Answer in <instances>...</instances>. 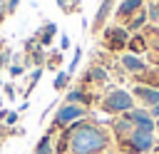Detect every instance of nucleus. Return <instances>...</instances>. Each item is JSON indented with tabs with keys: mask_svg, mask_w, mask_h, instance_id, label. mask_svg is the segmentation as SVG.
<instances>
[{
	"mask_svg": "<svg viewBox=\"0 0 159 154\" xmlns=\"http://www.w3.org/2000/svg\"><path fill=\"white\" fill-rule=\"evenodd\" d=\"M17 119H20V112H7V117L2 119V124H5V127H15Z\"/></svg>",
	"mask_w": 159,
	"mask_h": 154,
	"instance_id": "aec40b11",
	"label": "nucleus"
},
{
	"mask_svg": "<svg viewBox=\"0 0 159 154\" xmlns=\"http://www.w3.org/2000/svg\"><path fill=\"white\" fill-rule=\"evenodd\" d=\"M84 114H87V107H82V104H62V107L55 112V117H52V129H50V134H52L57 127H70L72 122L84 119Z\"/></svg>",
	"mask_w": 159,
	"mask_h": 154,
	"instance_id": "20e7f679",
	"label": "nucleus"
},
{
	"mask_svg": "<svg viewBox=\"0 0 159 154\" xmlns=\"http://www.w3.org/2000/svg\"><path fill=\"white\" fill-rule=\"evenodd\" d=\"M10 75H12V77H22V75H25V67H22V65H12V67H10Z\"/></svg>",
	"mask_w": 159,
	"mask_h": 154,
	"instance_id": "412c9836",
	"label": "nucleus"
},
{
	"mask_svg": "<svg viewBox=\"0 0 159 154\" xmlns=\"http://www.w3.org/2000/svg\"><path fill=\"white\" fill-rule=\"evenodd\" d=\"M99 109L107 114H127L134 109V97L124 89H112L99 99Z\"/></svg>",
	"mask_w": 159,
	"mask_h": 154,
	"instance_id": "f03ea898",
	"label": "nucleus"
},
{
	"mask_svg": "<svg viewBox=\"0 0 159 154\" xmlns=\"http://www.w3.org/2000/svg\"><path fill=\"white\" fill-rule=\"evenodd\" d=\"M55 32H57V25H55V22H47L45 30H42V35H40V47H47V45L52 42Z\"/></svg>",
	"mask_w": 159,
	"mask_h": 154,
	"instance_id": "f3484780",
	"label": "nucleus"
},
{
	"mask_svg": "<svg viewBox=\"0 0 159 154\" xmlns=\"http://www.w3.org/2000/svg\"><path fill=\"white\" fill-rule=\"evenodd\" d=\"M127 42H129V32H127V27H119V25L107 27L104 35H102V45H104V50H109V52L124 50Z\"/></svg>",
	"mask_w": 159,
	"mask_h": 154,
	"instance_id": "39448f33",
	"label": "nucleus"
},
{
	"mask_svg": "<svg viewBox=\"0 0 159 154\" xmlns=\"http://www.w3.org/2000/svg\"><path fill=\"white\" fill-rule=\"evenodd\" d=\"M149 114L157 119V117H159V104H157V107H152V109H149Z\"/></svg>",
	"mask_w": 159,
	"mask_h": 154,
	"instance_id": "cd10ccee",
	"label": "nucleus"
},
{
	"mask_svg": "<svg viewBox=\"0 0 159 154\" xmlns=\"http://www.w3.org/2000/svg\"><path fill=\"white\" fill-rule=\"evenodd\" d=\"M112 127H114V134H117V139H119V142H122V139H127V137L134 132V124H132L127 117H122V119L112 122Z\"/></svg>",
	"mask_w": 159,
	"mask_h": 154,
	"instance_id": "4468645a",
	"label": "nucleus"
},
{
	"mask_svg": "<svg viewBox=\"0 0 159 154\" xmlns=\"http://www.w3.org/2000/svg\"><path fill=\"white\" fill-rule=\"evenodd\" d=\"M35 154H55V147H52V134H50V132H47V134L37 142Z\"/></svg>",
	"mask_w": 159,
	"mask_h": 154,
	"instance_id": "dca6fc26",
	"label": "nucleus"
},
{
	"mask_svg": "<svg viewBox=\"0 0 159 154\" xmlns=\"http://www.w3.org/2000/svg\"><path fill=\"white\" fill-rule=\"evenodd\" d=\"M157 2H159V0H157Z\"/></svg>",
	"mask_w": 159,
	"mask_h": 154,
	"instance_id": "7c9ffc66",
	"label": "nucleus"
},
{
	"mask_svg": "<svg viewBox=\"0 0 159 154\" xmlns=\"http://www.w3.org/2000/svg\"><path fill=\"white\" fill-rule=\"evenodd\" d=\"M80 60H82V47H75V57H72V62H70V70H67V75H72V72L77 70Z\"/></svg>",
	"mask_w": 159,
	"mask_h": 154,
	"instance_id": "6ab92c4d",
	"label": "nucleus"
},
{
	"mask_svg": "<svg viewBox=\"0 0 159 154\" xmlns=\"http://www.w3.org/2000/svg\"><path fill=\"white\" fill-rule=\"evenodd\" d=\"M132 97H134V99H139V104H144L147 109H152V107H157V104H159V89L147 87V84H134Z\"/></svg>",
	"mask_w": 159,
	"mask_h": 154,
	"instance_id": "0eeeda50",
	"label": "nucleus"
},
{
	"mask_svg": "<svg viewBox=\"0 0 159 154\" xmlns=\"http://www.w3.org/2000/svg\"><path fill=\"white\" fill-rule=\"evenodd\" d=\"M67 47H70V37L62 35V37H60V50H67Z\"/></svg>",
	"mask_w": 159,
	"mask_h": 154,
	"instance_id": "b1692460",
	"label": "nucleus"
},
{
	"mask_svg": "<svg viewBox=\"0 0 159 154\" xmlns=\"http://www.w3.org/2000/svg\"><path fill=\"white\" fill-rule=\"evenodd\" d=\"M5 94L12 99V97H15V87H12V84H5Z\"/></svg>",
	"mask_w": 159,
	"mask_h": 154,
	"instance_id": "bb28decb",
	"label": "nucleus"
},
{
	"mask_svg": "<svg viewBox=\"0 0 159 154\" xmlns=\"http://www.w3.org/2000/svg\"><path fill=\"white\" fill-rule=\"evenodd\" d=\"M144 5V0H124L117 7V17H134V12H139Z\"/></svg>",
	"mask_w": 159,
	"mask_h": 154,
	"instance_id": "f8f14e48",
	"label": "nucleus"
},
{
	"mask_svg": "<svg viewBox=\"0 0 159 154\" xmlns=\"http://www.w3.org/2000/svg\"><path fill=\"white\" fill-rule=\"evenodd\" d=\"M94 102V97L92 94H87L84 89H70L67 92V97H65V104H82V107H87V104H92Z\"/></svg>",
	"mask_w": 159,
	"mask_h": 154,
	"instance_id": "9b49d317",
	"label": "nucleus"
},
{
	"mask_svg": "<svg viewBox=\"0 0 159 154\" xmlns=\"http://www.w3.org/2000/svg\"><path fill=\"white\" fill-rule=\"evenodd\" d=\"M112 7H114V0H102V2H99L97 15H94V22H92V32H99V30L104 27V22H107V17H109Z\"/></svg>",
	"mask_w": 159,
	"mask_h": 154,
	"instance_id": "1a4fd4ad",
	"label": "nucleus"
},
{
	"mask_svg": "<svg viewBox=\"0 0 159 154\" xmlns=\"http://www.w3.org/2000/svg\"><path fill=\"white\" fill-rule=\"evenodd\" d=\"M119 65H122V70H127L132 75H142L144 70H149L147 62H142V57H137V55H122L119 57Z\"/></svg>",
	"mask_w": 159,
	"mask_h": 154,
	"instance_id": "6e6552de",
	"label": "nucleus"
},
{
	"mask_svg": "<svg viewBox=\"0 0 159 154\" xmlns=\"http://www.w3.org/2000/svg\"><path fill=\"white\" fill-rule=\"evenodd\" d=\"M154 129H157V132H159V117H157V119H154Z\"/></svg>",
	"mask_w": 159,
	"mask_h": 154,
	"instance_id": "c85d7f7f",
	"label": "nucleus"
},
{
	"mask_svg": "<svg viewBox=\"0 0 159 154\" xmlns=\"http://www.w3.org/2000/svg\"><path fill=\"white\" fill-rule=\"evenodd\" d=\"M124 117L134 124V129H142V132H152L154 134V117L149 114V109H132Z\"/></svg>",
	"mask_w": 159,
	"mask_h": 154,
	"instance_id": "423d86ee",
	"label": "nucleus"
},
{
	"mask_svg": "<svg viewBox=\"0 0 159 154\" xmlns=\"http://www.w3.org/2000/svg\"><path fill=\"white\" fill-rule=\"evenodd\" d=\"M144 25H147V12L139 10L134 17H129V22H127V32H137V30L144 27Z\"/></svg>",
	"mask_w": 159,
	"mask_h": 154,
	"instance_id": "2eb2a0df",
	"label": "nucleus"
},
{
	"mask_svg": "<svg viewBox=\"0 0 159 154\" xmlns=\"http://www.w3.org/2000/svg\"><path fill=\"white\" fill-rule=\"evenodd\" d=\"M17 2H20V0H7V15L17 10Z\"/></svg>",
	"mask_w": 159,
	"mask_h": 154,
	"instance_id": "393cba45",
	"label": "nucleus"
},
{
	"mask_svg": "<svg viewBox=\"0 0 159 154\" xmlns=\"http://www.w3.org/2000/svg\"><path fill=\"white\" fill-rule=\"evenodd\" d=\"M84 82H92V84L102 87V84H107V82H109V75H107V70H104V67L94 65V67H89V70H87V75H84Z\"/></svg>",
	"mask_w": 159,
	"mask_h": 154,
	"instance_id": "9d476101",
	"label": "nucleus"
},
{
	"mask_svg": "<svg viewBox=\"0 0 159 154\" xmlns=\"http://www.w3.org/2000/svg\"><path fill=\"white\" fill-rule=\"evenodd\" d=\"M2 137H5V134H2V132H0V144H2Z\"/></svg>",
	"mask_w": 159,
	"mask_h": 154,
	"instance_id": "c756f323",
	"label": "nucleus"
},
{
	"mask_svg": "<svg viewBox=\"0 0 159 154\" xmlns=\"http://www.w3.org/2000/svg\"><path fill=\"white\" fill-rule=\"evenodd\" d=\"M10 57H12V52H10V50H2V52H0V70L5 67V62H7Z\"/></svg>",
	"mask_w": 159,
	"mask_h": 154,
	"instance_id": "4be33fe9",
	"label": "nucleus"
},
{
	"mask_svg": "<svg viewBox=\"0 0 159 154\" xmlns=\"http://www.w3.org/2000/svg\"><path fill=\"white\" fill-rule=\"evenodd\" d=\"M127 47H129V55H137V57H139L142 52H147V47H149V45H147V37L137 32V35H132V37H129Z\"/></svg>",
	"mask_w": 159,
	"mask_h": 154,
	"instance_id": "ddd939ff",
	"label": "nucleus"
},
{
	"mask_svg": "<svg viewBox=\"0 0 159 154\" xmlns=\"http://www.w3.org/2000/svg\"><path fill=\"white\" fill-rule=\"evenodd\" d=\"M149 17L159 22V2H157V5H152V10H149Z\"/></svg>",
	"mask_w": 159,
	"mask_h": 154,
	"instance_id": "5701e85b",
	"label": "nucleus"
},
{
	"mask_svg": "<svg viewBox=\"0 0 159 154\" xmlns=\"http://www.w3.org/2000/svg\"><path fill=\"white\" fill-rule=\"evenodd\" d=\"M109 144V134L92 122H75V132L70 134V154H99Z\"/></svg>",
	"mask_w": 159,
	"mask_h": 154,
	"instance_id": "f257e3e1",
	"label": "nucleus"
},
{
	"mask_svg": "<svg viewBox=\"0 0 159 154\" xmlns=\"http://www.w3.org/2000/svg\"><path fill=\"white\" fill-rule=\"evenodd\" d=\"M157 89H159V87H157Z\"/></svg>",
	"mask_w": 159,
	"mask_h": 154,
	"instance_id": "2f4dec72",
	"label": "nucleus"
},
{
	"mask_svg": "<svg viewBox=\"0 0 159 154\" xmlns=\"http://www.w3.org/2000/svg\"><path fill=\"white\" fill-rule=\"evenodd\" d=\"M67 82H70V75H67V72H57V77H55V82H52L55 92L65 89V87H67Z\"/></svg>",
	"mask_w": 159,
	"mask_h": 154,
	"instance_id": "a211bd4d",
	"label": "nucleus"
},
{
	"mask_svg": "<svg viewBox=\"0 0 159 154\" xmlns=\"http://www.w3.org/2000/svg\"><path fill=\"white\" fill-rule=\"evenodd\" d=\"M119 149L127 152V154H144L149 149H154V134L152 132H142V129H134L127 139L119 142Z\"/></svg>",
	"mask_w": 159,
	"mask_h": 154,
	"instance_id": "7ed1b4c3",
	"label": "nucleus"
},
{
	"mask_svg": "<svg viewBox=\"0 0 159 154\" xmlns=\"http://www.w3.org/2000/svg\"><path fill=\"white\" fill-rule=\"evenodd\" d=\"M55 2L60 5V10H62V12H70V5H67V0H55Z\"/></svg>",
	"mask_w": 159,
	"mask_h": 154,
	"instance_id": "a878e982",
	"label": "nucleus"
}]
</instances>
